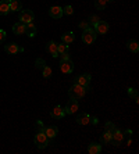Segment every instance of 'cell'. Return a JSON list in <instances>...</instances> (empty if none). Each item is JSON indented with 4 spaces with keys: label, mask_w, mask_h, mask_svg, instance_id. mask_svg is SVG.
Wrapping results in <instances>:
<instances>
[{
    "label": "cell",
    "mask_w": 139,
    "mask_h": 154,
    "mask_svg": "<svg viewBox=\"0 0 139 154\" xmlns=\"http://www.w3.org/2000/svg\"><path fill=\"white\" fill-rule=\"evenodd\" d=\"M86 94V88L81 85L74 83V86H71V89L68 90V96L71 100H79Z\"/></svg>",
    "instance_id": "cell-1"
},
{
    "label": "cell",
    "mask_w": 139,
    "mask_h": 154,
    "mask_svg": "<svg viewBox=\"0 0 139 154\" xmlns=\"http://www.w3.org/2000/svg\"><path fill=\"white\" fill-rule=\"evenodd\" d=\"M96 36H97L96 31L93 28L88 26V28L84 29V32H82V42L86 43V45H92V43L96 40Z\"/></svg>",
    "instance_id": "cell-2"
},
{
    "label": "cell",
    "mask_w": 139,
    "mask_h": 154,
    "mask_svg": "<svg viewBox=\"0 0 139 154\" xmlns=\"http://www.w3.org/2000/svg\"><path fill=\"white\" fill-rule=\"evenodd\" d=\"M33 142H35V144H36L38 149H45V147L49 144V137L45 135V132H38L35 135Z\"/></svg>",
    "instance_id": "cell-3"
},
{
    "label": "cell",
    "mask_w": 139,
    "mask_h": 154,
    "mask_svg": "<svg viewBox=\"0 0 139 154\" xmlns=\"http://www.w3.org/2000/svg\"><path fill=\"white\" fill-rule=\"evenodd\" d=\"M60 69L63 74H71L74 69V63L72 60H70V57L61 58L60 60Z\"/></svg>",
    "instance_id": "cell-4"
},
{
    "label": "cell",
    "mask_w": 139,
    "mask_h": 154,
    "mask_svg": "<svg viewBox=\"0 0 139 154\" xmlns=\"http://www.w3.org/2000/svg\"><path fill=\"white\" fill-rule=\"evenodd\" d=\"M122 140H124V133H122V131H120V129L115 128L114 131L111 132L110 143L113 144V146H120V143H121Z\"/></svg>",
    "instance_id": "cell-5"
},
{
    "label": "cell",
    "mask_w": 139,
    "mask_h": 154,
    "mask_svg": "<svg viewBox=\"0 0 139 154\" xmlns=\"http://www.w3.org/2000/svg\"><path fill=\"white\" fill-rule=\"evenodd\" d=\"M90 81H92V78H90L89 74H82V75L77 76V78L74 79V83H77V85H81V86H85V88H88L90 83Z\"/></svg>",
    "instance_id": "cell-6"
},
{
    "label": "cell",
    "mask_w": 139,
    "mask_h": 154,
    "mask_svg": "<svg viewBox=\"0 0 139 154\" xmlns=\"http://www.w3.org/2000/svg\"><path fill=\"white\" fill-rule=\"evenodd\" d=\"M33 18H35V14H33V11H31V10H24V11H21V14H20V21L24 22V24L32 22Z\"/></svg>",
    "instance_id": "cell-7"
},
{
    "label": "cell",
    "mask_w": 139,
    "mask_h": 154,
    "mask_svg": "<svg viewBox=\"0 0 139 154\" xmlns=\"http://www.w3.org/2000/svg\"><path fill=\"white\" fill-rule=\"evenodd\" d=\"M95 31H96V33H100V35H104V33L109 32V24L104 21H97L96 24H95Z\"/></svg>",
    "instance_id": "cell-8"
},
{
    "label": "cell",
    "mask_w": 139,
    "mask_h": 154,
    "mask_svg": "<svg viewBox=\"0 0 139 154\" xmlns=\"http://www.w3.org/2000/svg\"><path fill=\"white\" fill-rule=\"evenodd\" d=\"M78 101L77 100H70L67 104H65V108H64V112L65 114H74L75 111H78Z\"/></svg>",
    "instance_id": "cell-9"
},
{
    "label": "cell",
    "mask_w": 139,
    "mask_h": 154,
    "mask_svg": "<svg viewBox=\"0 0 139 154\" xmlns=\"http://www.w3.org/2000/svg\"><path fill=\"white\" fill-rule=\"evenodd\" d=\"M4 50L10 54H17L20 51H24V47H18L17 43H8V45L4 46Z\"/></svg>",
    "instance_id": "cell-10"
},
{
    "label": "cell",
    "mask_w": 139,
    "mask_h": 154,
    "mask_svg": "<svg viewBox=\"0 0 139 154\" xmlns=\"http://www.w3.org/2000/svg\"><path fill=\"white\" fill-rule=\"evenodd\" d=\"M50 115H52V118L54 119H61V118H64V108L60 107V106H56V107L52 110V112H50Z\"/></svg>",
    "instance_id": "cell-11"
},
{
    "label": "cell",
    "mask_w": 139,
    "mask_h": 154,
    "mask_svg": "<svg viewBox=\"0 0 139 154\" xmlns=\"http://www.w3.org/2000/svg\"><path fill=\"white\" fill-rule=\"evenodd\" d=\"M43 132H45V135H46L49 139H54V137L57 136L58 129H57V126L50 125V126H46V128L43 129Z\"/></svg>",
    "instance_id": "cell-12"
},
{
    "label": "cell",
    "mask_w": 139,
    "mask_h": 154,
    "mask_svg": "<svg viewBox=\"0 0 139 154\" xmlns=\"http://www.w3.org/2000/svg\"><path fill=\"white\" fill-rule=\"evenodd\" d=\"M46 51L50 54V56L57 57L58 56V53H57V43L53 42V40H50V42L46 45Z\"/></svg>",
    "instance_id": "cell-13"
},
{
    "label": "cell",
    "mask_w": 139,
    "mask_h": 154,
    "mask_svg": "<svg viewBox=\"0 0 139 154\" xmlns=\"http://www.w3.org/2000/svg\"><path fill=\"white\" fill-rule=\"evenodd\" d=\"M49 15L52 18H61L63 17V8L60 6H53L49 10Z\"/></svg>",
    "instance_id": "cell-14"
},
{
    "label": "cell",
    "mask_w": 139,
    "mask_h": 154,
    "mask_svg": "<svg viewBox=\"0 0 139 154\" xmlns=\"http://www.w3.org/2000/svg\"><path fill=\"white\" fill-rule=\"evenodd\" d=\"M25 33L29 36V38H33L36 35V26L33 25L32 22H28L25 24Z\"/></svg>",
    "instance_id": "cell-15"
},
{
    "label": "cell",
    "mask_w": 139,
    "mask_h": 154,
    "mask_svg": "<svg viewBox=\"0 0 139 154\" xmlns=\"http://www.w3.org/2000/svg\"><path fill=\"white\" fill-rule=\"evenodd\" d=\"M8 13H10V4H8V2L0 0V15H6Z\"/></svg>",
    "instance_id": "cell-16"
},
{
    "label": "cell",
    "mask_w": 139,
    "mask_h": 154,
    "mask_svg": "<svg viewBox=\"0 0 139 154\" xmlns=\"http://www.w3.org/2000/svg\"><path fill=\"white\" fill-rule=\"evenodd\" d=\"M13 32H14L15 35H22V33H25V24L24 22H17V24L13 26Z\"/></svg>",
    "instance_id": "cell-17"
},
{
    "label": "cell",
    "mask_w": 139,
    "mask_h": 154,
    "mask_svg": "<svg viewBox=\"0 0 139 154\" xmlns=\"http://www.w3.org/2000/svg\"><path fill=\"white\" fill-rule=\"evenodd\" d=\"M10 13H13V11H20L22 8V4L20 0H10Z\"/></svg>",
    "instance_id": "cell-18"
},
{
    "label": "cell",
    "mask_w": 139,
    "mask_h": 154,
    "mask_svg": "<svg viewBox=\"0 0 139 154\" xmlns=\"http://www.w3.org/2000/svg\"><path fill=\"white\" fill-rule=\"evenodd\" d=\"M127 47H128V50L132 51V53H138L139 51V45H138V42L134 39L127 42Z\"/></svg>",
    "instance_id": "cell-19"
},
{
    "label": "cell",
    "mask_w": 139,
    "mask_h": 154,
    "mask_svg": "<svg viewBox=\"0 0 139 154\" xmlns=\"http://www.w3.org/2000/svg\"><path fill=\"white\" fill-rule=\"evenodd\" d=\"M102 151V146L97 143H90L88 146V153L89 154H99Z\"/></svg>",
    "instance_id": "cell-20"
},
{
    "label": "cell",
    "mask_w": 139,
    "mask_h": 154,
    "mask_svg": "<svg viewBox=\"0 0 139 154\" xmlns=\"http://www.w3.org/2000/svg\"><path fill=\"white\" fill-rule=\"evenodd\" d=\"M77 122H78L79 125H86V124H89V115L86 114V112H82L77 117Z\"/></svg>",
    "instance_id": "cell-21"
},
{
    "label": "cell",
    "mask_w": 139,
    "mask_h": 154,
    "mask_svg": "<svg viewBox=\"0 0 139 154\" xmlns=\"http://www.w3.org/2000/svg\"><path fill=\"white\" fill-rule=\"evenodd\" d=\"M75 39V35L74 32H65L64 35L61 36V40H63V43H67V45H70V43H72Z\"/></svg>",
    "instance_id": "cell-22"
},
{
    "label": "cell",
    "mask_w": 139,
    "mask_h": 154,
    "mask_svg": "<svg viewBox=\"0 0 139 154\" xmlns=\"http://www.w3.org/2000/svg\"><path fill=\"white\" fill-rule=\"evenodd\" d=\"M68 50H70V47H68L67 43L57 45V53L60 54V56H63V54H68Z\"/></svg>",
    "instance_id": "cell-23"
},
{
    "label": "cell",
    "mask_w": 139,
    "mask_h": 154,
    "mask_svg": "<svg viewBox=\"0 0 139 154\" xmlns=\"http://www.w3.org/2000/svg\"><path fill=\"white\" fill-rule=\"evenodd\" d=\"M111 140V132H107L104 131V133H102V136H100V142L104 144H109Z\"/></svg>",
    "instance_id": "cell-24"
},
{
    "label": "cell",
    "mask_w": 139,
    "mask_h": 154,
    "mask_svg": "<svg viewBox=\"0 0 139 154\" xmlns=\"http://www.w3.org/2000/svg\"><path fill=\"white\" fill-rule=\"evenodd\" d=\"M128 96L132 97V99H134L136 103L139 101L138 100V92H136V89H134V88H129V89H128Z\"/></svg>",
    "instance_id": "cell-25"
},
{
    "label": "cell",
    "mask_w": 139,
    "mask_h": 154,
    "mask_svg": "<svg viewBox=\"0 0 139 154\" xmlns=\"http://www.w3.org/2000/svg\"><path fill=\"white\" fill-rule=\"evenodd\" d=\"M95 7L97 10H104L106 8V2L104 0H95Z\"/></svg>",
    "instance_id": "cell-26"
},
{
    "label": "cell",
    "mask_w": 139,
    "mask_h": 154,
    "mask_svg": "<svg viewBox=\"0 0 139 154\" xmlns=\"http://www.w3.org/2000/svg\"><path fill=\"white\" fill-rule=\"evenodd\" d=\"M45 65H46V63H45V60H43V58H38V60H36L35 67L38 69H40V71H42V69L45 68Z\"/></svg>",
    "instance_id": "cell-27"
},
{
    "label": "cell",
    "mask_w": 139,
    "mask_h": 154,
    "mask_svg": "<svg viewBox=\"0 0 139 154\" xmlns=\"http://www.w3.org/2000/svg\"><path fill=\"white\" fill-rule=\"evenodd\" d=\"M42 74H43V78H50V75H52V68L45 65V68L42 69Z\"/></svg>",
    "instance_id": "cell-28"
},
{
    "label": "cell",
    "mask_w": 139,
    "mask_h": 154,
    "mask_svg": "<svg viewBox=\"0 0 139 154\" xmlns=\"http://www.w3.org/2000/svg\"><path fill=\"white\" fill-rule=\"evenodd\" d=\"M104 129H106L107 132H113V131H114L115 129V125L114 124H113V122H106V125H104Z\"/></svg>",
    "instance_id": "cell-29"
},
{
    "label": "cell",
    "mask_w": 139,
    "mask_h": 154,
    "mask_svg": "<svg viewBox=\"0 0 139 154\" xmlns=\"http://www.w3.org/2000/svg\"><path fill=\"white\" fill-rule=\"evenodd\" d=\"M72 13H74V8H72L71 6H65V7L63 8V14H67V15H72Z\"/></svg>",
    "instance_id": "cell-30"
},
{
    "label": "cell",
    "mask_w": 139,
    "mask_h": 154,
    "mask_svg": "<svg viewBox=\"0 0 139 154\" xmlns=\"http://www.w3.org/2000/svg\"><path fill=\"white\" fill-rule=\"evenodd\" d=\"M43 129H45L43 122L42 121H36V131H38V132H43Z\"/></svg>",
    "instance_id": "cell-31"
},
{
    "label": "cell",
    "mask_w": 139,
    "mask_h": 154,
    "mask_svg": "<svg viewBox=\"0 0 139 154\" xmlns=\"http://www.w3.org/2000/svg\"><path fill=\"white\" fill-rule=\"evenodd\" d=\"M89 122L93 124V125H97V124H99V119H97L95 115H89Z\"/></svg>",
    "instance_id": "cell-32"
},
{
    "label": "cell",
    "mask_w": 139,
    "mask_h": 154,
    "mask_svg": "<svg viewBox=\"0 0 139 154\" xmlns=\"http://www.w3.org/2000/svg\"><path fill=\"white\" fill-rule=\"evenodd\" d=\"M4 39H6V32H4L3 29H0V43L3 42Z\"/></svg>",
    "instance_id": "cell-33"
},
{
    "label": "cell",
    "mask_w": 139,
    "mask_h": 154,
    "mask_svg": "<svg viewBox=\"0 0 139 154\" xmlns=\"http://www.w3.org/2000/svg\"><path fill=\"white\" fill-rule=\"evenodd\" d=\"M79 28H81V29H86V28H88V22H86V21H81V22H79Z\"/></svg>",
    "instance_id": "cell-34"
},
{
    "label": "cell",
    "mask_w": 139,
    "mask_h": 154,
    "mask_svg": "<svg viewBox=\"0 0 139 154\" xmlns=\"http://www.w3.org/2000/svg\"><path fill=\"white\" fill-rule=\"evenodd\" d=\"M122 133H124V137L125 136H127V137H131L132 136V131H131V129H127V131H125V132H122Z\"/></svg>",
    "instance_id": "cell-35"
},
{
    "label": "cell",
    "mask_w": 139,
    "mask_h": 154,
    "mask_svg": "<svg viewBox=\"0 0 139 154\" xmlns=\"http://www.w3.org/2000/svg\"><path fill=\"white\" fill-rule=\"evenodd\" d=\"M89 21H90V22H92L93 25H95V24H96V22H97V21H99V18H97V17H96V15H92V17H90V20H89Z\"/></svg>",
    "instance_id": "cell-36"
},
{
    "label": "cell",
    "mask_w": 139,
    "mask_h": 154,
    "mask_svg": "<svg viewBox=\"0 0 139 154\" xmlns=\"http://www.w3.org/2000/svg\"><path fill=\"white\" fill-rule=\"evenodd\" d=\"M104 2H106V3H107V2H109V3H111V2H114V0H104Z\"/></svg>",
    "instance_id": "cell-37"
},
{
    "label": "cell",
    "mask_w": 139,
    "mask_h": 154,
    "mask_svg": "<svg viewBox=\"0 0 139 154\" xmlns=\"http://www.w3.org/2000/svg\"><path fill=\"white\" fill-rule=\"evenodd\" d=\"M4 2H8V3H10V0H4Z\"/></svg>",
    "instance_id": "cell-38"
}]
</instances>
